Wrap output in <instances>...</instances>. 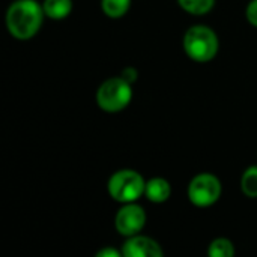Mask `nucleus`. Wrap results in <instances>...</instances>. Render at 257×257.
<instances>
[{
  "instance_id": "13",
  "label": "nucleus",
  "mask_w": 257,
  "mask_h": 257,
  "mask_svg": "<svg viewBox=\"0 0 257 257\" xmlns=\"http://www.w3.org/2000/svg\"><path fill=\"white\" fill-rule=\"evenodd\" d=\"M208 254L211 257H233L235 248L229 239L218 238V239L212 241V244L209 245Z\"/></svg>"
},
{
  "instance_id": "1",
  "label": "nucleus",
  "mask_w": 257,
  "mask_h": 257,
  "mask_svg": "<svg viewBox=\"0 0 257 257\" xmlns=\"http://www.w3.org/2000/svg\"><path fill=\"white\" fill-rule=\"evenodd\" d=\"M44 8L36 0H17L6 12V26L17 39L35 36L44 20Z\"/></svg>"
},
{
  "instance_id": "12",
  "label": "nucleus",
  "mask_w": 257,
  "mask_h": 257,
  "mask_svg": "<svg viewBox=\"0 0 257 257\" xmlns=\"http://www.w3.org/2000/svg\"><path fill=\"white\" fill-rule=\"evenodd\" d=\"M182 9H185L190 14L194 15H202L206 14L212 9L215 0H178Z\"/></svg>"
},
{
  "instance_id": "5",
  "label": "nucleus",
  "mask_w": 257,
  "mask_h": 257,
  "mask_svg": "<svg viewBox=\"0 0 257 257\" xmlns=\"http://www.w3.org/2000/svg\"><path fill=\"white\" fill-rule=\"evenodd\" d=\"M221 196V184L211 173L197 175L188 187V199L193 205L206 208L214 205Z\"/></svg>"
},
{
  "instance_id": "9",
  "label": "nucleus",
  "mask_w": 257,
  "mask_h": 257,
  "mask_svg": "<svg viewBox=\"0 0 257 257\" xmlns=\"http://www.w3.org/2000/svg\"><path fill=\"white\" fill-rule=\"evenodd\" d=\"M42 8L51 20H63L72 11V0H44Z\"/></svg>"
},
{
  "instance_id": "6",
  "label": "nucleus",
  "mask_w": 257,
  "mask_h": 257,
  "mask_svg": "<svg viewBox=\"0 0 257 257\" xmlns=\"http://www.w3.org/2000/svg\"><path fill=\"white\" fill-rule=\"evenodd\" d=\"M116 229L123 236H134L137 235L146 224V214L145 211L133 203H126L117 214L114 220Z\"/></svg>"
},
{
  "instance_id": "3",
  "label": "nucleus",
  "mask_w": 257,
  "mask_h": 257,
  "mask_svg": "<svg viewBox=\"0 0 257 257\" xmlns=\"http://www.w3.org/2000/svg\"><path fill=\"white\" fill-rule=\"evenodd\" d=\"M146 182L134 170H119L108 179L110 196L120 203H133L145 194Z\"/></svg>"
},
{
  "instance_id": "11",
  "label": "nucleus",
  "mask_w": 257,
  "mask_h": 257,
  "mask_svg": "<svg viewBox=\"0 0 257 257\" xmlns=\"http://www.w3.org/2000/svg\"><path fill=\"white\" fill-rule=\"evenodd\" d=\"M241 188L247 197H257V166L247 169L241 178Z\"/></svg>"
},
{
  "instance_id": "2",
  "label": "nucleus",
  "mask_w": 257,
  "mask_h": 257,
  "mask_svg": "<svg viewBox=\"0 0 257 257\" xmlns=\"http://www.w3.org/2000/svg\"><path fill=\"white\" fill-rule=\"evenodd\" d=\"M184 48L196 62H209L218 53V38L208 26H193L184 36Z\"/></svg>"
},
{
  "instance_id": "7",
  "label": "nucleus",
  "mask_w": 257,
  "mask_h": 257,
  "mask_svg": "<svg viewBox=\"0 0 257 257\" xmlns=\"http://www.w3.org/2000/svg\"><path fill=\"white\" fill-rule=\"evenodd\" d=\"M122 254L126 257H161L163 250L154 239L134 235L123 244Z\"/></svg>"
},
{
  "instance_id": "10",
  "label": "nucleus",
  "mask_w": 257,
  "mask_h": 257,
  "mask_svg": "<svg viewBox=\"0 0 257 257\" xmlns=\"http://www.w3.org/2000/svg\"><path fill=\"white\" fill-rule=\"evenodd\" d=\"M131 0H102L101 6L107 17L110 18H120L130 9Z\"/></svg>"
},
{
  "instance_id": "16",
  "label": "nucleus",
  "mask_w": 257,
  "mask_h": 257,
  "mask_svg": "<svg viewBox=\"0 0 257 257\" xmlns=\"http://www.w3.org/2000/svg\"><path fill=\"white\" fill-rule=\"evenodd\" d=\"M120 254L117 250H114V248H102V250H99L98 253H96V256L98 257H117Z\"/></svg>"
},
{
  "instance_id": "4",
  "label": "nucleus",
  "mask_w": 257,
  "mask_h": 257,
  "mask_svg": "<svg viewBox=\"0 0 257 257\" xmlns=\"http://www.w3.org/2000/svg\"><path fill=\"white\" fill-rule=\"evenodd\" d=\"M131 98H133L131 84L122 77L105 80L96 92L98 105L108 113H116L123 110L130 104Z\"/></svg>"
},
{
  "instance_id": "15",
  "label": "nucleus",
  "mask_w": 257,
  "mask_h": 257,
  "mask_svg": "<svg viewBox=\"0 0 257 257\" xmlns=\"http://www.w3.org/2000/svg\"><path fill=\"white\" fill-rule=\"evenodd\" d=\"M123 80H126L130 84L131 83H134L136 80H137V71L134 69V68H125L123 71H122V75H120Z\"/></svg>"
},
{
  "instance_id": "8",
  "label": "nucleus",
  "mask_w": 257,
  "mask_h": 257,
  "mask_svg": "<svg viewBox=\"0 0 257 257\" xmlns=\"http://www.w3.org/2000/svg\"><path fill=\"white\" fill-rule=\"evenodd\" d=\"M172 194V188L170 184L163 179V178H154L151 181L146 182V188H145V196L154 202V203H163L166 202Z\"/></svg>"
},
{
  "instance_id": "14",
  "label": "nucleus",
  "mask_w": 257,
  "mask_h": 257,
  "mask_svg": "<svg viewBox=\"0 0 257 257\" xmlns=\"http://www.w3.org/2000/svg\"><path fill=\"white\" fill-rule=\"evenodd\" d=\"M247 20L257 27V0H251L247 8Z\"/></svg>"
}]
</instances>
